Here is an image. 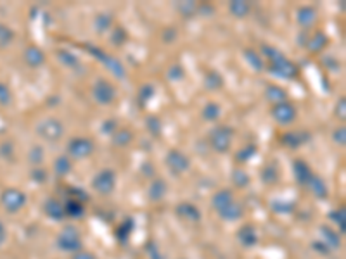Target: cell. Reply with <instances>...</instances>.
I'll return each instance as SVG.
<instances>
[{"instance_id":"6da1fadb","label":"cell","mask_w":346,"mask_h":259,"mask_svg":"<svg viewBox=\"0 0 346 259\" xmlns=\"http://www.w3.org/2000/svg\"><path fill=\"white\" fill-rule=\"evenodd\" d=\"M263 56L268 59V73H272L274 76L281 78V80H293L298 76V66L294 64L291 59H287L279 49L275 47L262 45Z\"/></svg>"},{"instance_id":"7a4b0ae2","label":"cell","mask_w":346,"mask_h":259,"mask_svg":"<svg viewBox=\"0 0 346 259\" xmlns=\"http://www.w3.org/2000/svg\"><path fill=\"white\" fill-rule=\"evenodd\" d=\"M56 244L63 252H69V254H76L83 249V240H81L80 230L71 225L64 226V228L59 231Z\"/></svg>"},{"instance_id":"3957f363","label":"cell","mask_w":346,"mask_h":259,"mask_svg":"<svg viewBox=\"0 0 346 259\" xmlns=\"http://www.w3.org/2000/svg\"><path fill=\"white\" fill-rule=\"evenodd\" d=\"M37 135L40 139H44L45 142H59L64 137V123L59 119V117L49 116L45 119H42L40 123L37 124Z\"/></svg>"},{"instance_id":"277c9868","label":"cell","mask_w":346,"mask_h":259,"mask_svg":"<svg viewBox=\"0 0 346 259\" xmlns=\"http://www.w3.org/2000/svg\"><path fill=\"white\" fill-rule=\"evenodd\" d=\"M85 50H87L92 57H95L99 62H102L118 80H125L127 78V68L123 66V62L120 61L118 57L109 56V54L104 52L102 49H99V47H95V45H85Z\"/></svg>"},{"instance_id":"5b68a950","label":"cell","mask_w":346,"mask_h":259,"mask_svg":"<svg viewBox=\"0 0 346 259\" xmlns=\"http://www.w3.org/2000/svg\"><path fill=\"white\" fill-rule=\"evenodd\" d=\"M232 137H234V132H232L230 126L218 124V126H215L209 132V137H208L209 147L215 152H218V154H225L232 145Z\"/></svg>"},{"instance_id":"8992f818","label":"cell","mask_w":346,"mask_h":259,"mask_svg":"<svg viewBox=\"0 0 346 259\" xmlns=\"http://www.w3.org/2000/svg\"><path fill=\"white\" fill-rule=\"evenodd\" d=\"M68 156L75 161H83L90 158L95 151V144L88 137H75L68 142Z\"/></svg>"},{"instance_id":"52a82bcc","label":"cell","mask_w":346,"mask_h":259,"mask_svg":"<svg viewBox=\"0 0 346 259\" xmlns=\"http://www.w3.org/2000/svg\"><path fill=\"white\" fill-rule=\"evenodd\" d=\"M92 97L97 104L100 105H111L114 104L116 97H118V90L116 86L111 83V81L104 80V78H99L95 80V83L92 85Z\"/></svg>"},{"instance_id":"ba28073f","label":"cell","mask_w":346,"mask_h":259,"mask_svg":"<svg viewBox=\"0 0 346 259\" xmlns=\"http://www.w3.org/2000/svg\"><path fill=\"white\" fill-rule=\"evenodd\" d=\"M92 188L100 195H111L116 188V173L111 168H104L92 178Z\"/></svg>"},{"instance_id":"9c48e42d","label":"cell","mask_w":346,"mask_h":259,"mask_svg":"<svg viewBox=\"0 0 346 259\" xmlns=\"http://www.w3.org/2000/svg\"><path fill=\"white\" fill-rule=\"evenodd\" d=\"M270 114H272V117H274L275 123L282 124V126H287V124H293L294 121H296L298 111H296V107L287 100V102H282V104L274 105L272 111H270Z\"/></svg>"},{"instance_id":"30bf717a","label":"cell","mask_w":346,"mask_h":259,"mask_svg":"<svg viewBox=\"0 0 346 259\" xmlns=\"http://www.w3.org/2000/svg\"><path fill=\"white\" fill-rule=\"evenodd\" d=\"M165 161H166V166L170 168V171L175 173V175H184V173H187L190 170V159L184 152L177 151V149L170 151L166 154Z\"/></svg>"},{"instance_id":"8fae6325","label":"cell","mask_w":346,"mask_h":259,"mask_svg":"<svg viewBox=\"0 0 346 259\" xmlns=\"http://www.w3.org/2000/svg\"><path fill=\"white\" fill-rule=\"evenodd\" d=\"M2 202L6 204V207L11 213H16L26 204V195L21 190H18V188H9V190L4 192Z\"/></svg>"},{"instance_id":"7c38bea8","label":"cell","mask_w":346,"mask_h":259,"mask_svg":"<svg viewBox=\"0 0 346 259\" xmlns=\"http://www.w3.org/2000/svg\"><path fill=\"white\" fill-rule=\"evenodd\" d=\"M310 140L308 132H287L281 137V142L289 149H299L301 145H305Z\"/></svg>"},{"instance_id":"4fadbf2b","label":"cell","mask_w":346,"mask_h":259,"mask_svg":"<svg viewBox=\"0 0 346 259\" xmlns=\"http://www.w3.org/2000/svg\"><path fill=\"white\" fill-rule=\"evenodd\" d=\"M237 238H239V244L246 249H251L258 244V231L253 225H243L237 231Z\"/></svg>"},{"instance_id":"5bb4252c","label":"cell","mask_w":346,"mask_h":259,"mask_svg":"<svg viewBox=\"0 0 346 259\" xmlns=\"http://www.w3.org/2000/svg\"><path fill=\"white\" fill-rule=\"evenodd\" d=\"M57 59H59V62L64 66V68L73 69L75 73H83L85 68H83V64H81V61L73 52H69V50L59 49L57 50Z\"/></svg>"},{"instance_id":"9a60e30c","label":"cell","mask_w":346,"mask_h":259,"mask_svg":"<svg viewBox=\"0 0 346 259\" xmlns=\"http://www.w3.org/2000/svg\"><path fill=\"white\" fill-rule=\"evenodd\" d=\"M166 192H168V185L163 178H154L153 182L149 183V188H147V197L153 202H159L165 199Z\"/></svg>"},{"instance_id":"2e32d148","label":"cell","mask_w":346,"mask_h":259,"mask_svg":"<svg viewBox=\"0 0 346 259\" xmlns=\"http://www.w3.org/2000/svg\"><path fill=\"white\" fill-rule=\"evenodd\" d=\"M317 21V11L310 6H303L296 11V23L301 28H312Z\"/></svg>"},{"instance_id":"e0dca14e","label":"cell","mask_w":346,"mask_h":259,"mask_svg":"<svg viewBox=\"0 0 346 259\" xmlns=\"http://www.w3.org/2000/svg\"><path fill=\"white\" fill-rule=\"evenodd\" d=\"M293 173H294V178H296V182L299 183L301 187H306V183L310 182V178H312V170H310L308 163H305L303 159H296L293 163Z\"/></svg>"},{"instance_id":"ac0fdd59","label":"cell","mask_w":346,"mask_h":259,"mask_svg":"<svg viewBox=\"0 0 346 259\" xmlns=\"http://www.w3.org/2000/svg\"><path fill=\"white\" fill-rule=\"evenodd\" d=\"M177 214L180 216L182 219L189 223H199L201 221V211L197 209L194 204L184 202V204H178L177 206Z\"/></svg>"},{"instance_id":"d6986e66","label":"cell","mask_w":346,"mask_h":259,"mask_svg":"<svg viewBox=\"0 0 346 259\" xmlns=\"http://www.w3.org/2000/svg\"><path fill=\"white\" fill-rule=\"evenodd\" d=\"M44 209H45V214H47L50 219H54V221H61V219H64V216H66L64 214V204L59 202L54 197H50L45 201Z\"/></svg>"},{"instance_id":"ffe728a7","label":"cell","mask_w":346,"mask_h":259,"mask_svg":"<svg viewBox=\"0 0 346 259\" xmlns=\"http://www.w3.org/2000/svg\"><path fill=\"white\" fill-rule=\"evenodd\" d=\"M114 25V18H112L111 13H99L92 21V26H94V31L97 35H102L106 31H109Z\"/></svg>"},{"instance_id":"44dd1931","label":"cell","mask_w":346,"mask_h":259,"mask_svg":"<svg viewBox=\"0 0 346 259\" xmlns=\"http://www.w3.org/2000/svg\"><path fill=\"white\" fill-rule=\"evenodd\" d=\"M25 61L30 68H40V66L45 62V54L42 52L40 47L30 45L28 49L25 50Z\"/></svg>"},{"instance_id":"7402d4cb","label":"cell","mask_w":346,"mask_h":259,"mask_svg":"<svg viewBox=\"0 0 346 259\" xmlns=\"http://www.w3.org/2000/svg\"><path fill=\"white\" fill-rule=\"evenodd\" d=\"M327 42H329V38L324 31H315L312 37L308 38V42H306V49L312 54H318L327 47Z\"/></svg>"},{"instance_id":"603a6c76","label":"cell","mask_w":346,"mask_h":259,"mask_svg":"<svg viewBox=\"0 0 346 259\" xmlns=\"http://www.w3.org/2000/svg\"><path fill=\"white\" fill-rule=\"evenodd\" d=\"M232 202H234V195H232V192L227 190V188H221V190H218L211 199V206H213V209H215L216 213L223 211L225 207H227L228 204H232Z\"/></svg>"},{"instance_id":"cb8c5ba5","label":"cell","mask_w":346,"mask_h":259,"mask_svg":"<svg viewBox=\"0 0 346 259\" xmlns=\"http://www.w3.org/2000/svg\"><path fill=\"white\" fill-rule=\"evenodd\" d=\"M52 168H54V173H56L59 178H64V176H68L69 173L73 171V159L69 158L68 154H63V156H59V158H56Z\"/></svg>"},{"instance_id":"d4e9b609","label":"cell","mask_w":346,"mask_h":259,"mask_svg":"<svg viewBox=\"0 0 346 259\" xmlns=\"http://www.w3.org/2000/svg\"><path fill=\"white\" fill-rule=\"evenodd\" d=\"M265 99L274 105L282 104V102H287V92L279 85H268L265 88Z\"/></svg>"},{"instance_id":"484cf974","label":"cell","mask_w":346,"mask_h":259,"mask_svg":"<svg viewBox=\"0 0 346 259\" xmlns=\"http://www.w3.org/2000/svg\"><path fill=\"white\" fill-rule=\"evenodd\" d=\"M306 187L310 188V192H312L317 199H327V195H329L327 185H325V182L320 178V176L312 175V178H310V182L306 183Z\"/></svg>"},{"instance_id":"4316f807","label":"cell","mask_w":346,"mask_h":259,"mask_svg":"<svg viewBox=\"0 0 346 259\" xmlns=\"http://www.w3.org/2000/svg\"><path fill=\"white\" fill-rule=\"evenodd\" d=\"M243 206L241 204H237L236 201L232 202V204H228L227 207H225L223 211H220L218 216L223 221H237V219H241L243 218Z\"/></svg>"},{"instance_id":"83f0119b","label":"cell","mask_w":346,"mask_h":259,"mask_svg":"<svg viewBox=\"0 0 346 259\" xmlns=\"http://www.w3.org/2000/svg\"><path fill=\"white\" fill-rule=\"evenodd\" d=\"M112 145L116 147H128L132 142H134V133L128 128H118L114 133H112Z\"/></svg>"},{"instance_id":"f1b7e54d","label":"cell","mask_w":346,"mask_h":259,"mask_svg":"<svg viewBox=\"0 0 346 259\" xmlns=\"http://www.w3.org/2000/svg\"><path fill=\"white\" fill-rule=\"evenodd\" d=\"M203 83L208 92H216V90H220L223 86V76L218 71H208L204 74Z\"/></svg>"},{"instance_id":"f546056e","label":"cell","mask_w":346,"mask_h":259,"mask_svg":"<svg viewBox=\"0 0 346 259\" xmlns=\"http://www.w3.org/2000/svg\"><path fill=\"white\" fill-rule=\"evenodd\" d=\"M221 116V107L218 102H208V104H204L203 111H201V117H203L204 121H209V123H215L216 119Z\"/></svg>"},{"instance_id":"4dcf8cb0","label":"cell","mask_w":346,"mask_h":259,"mask_svg":"<svg viewBox=\"0 0 346 259\" xmlns=\"http://www.w3.org/2000/svg\"><path fill=\"white\" fill-rule=\"evenodd\" d=\"M228 11H230V14L234 16V18L243 19L251 13V6L248 2H244V0H232V2L228 4Z\"/></svg>"},{"instance_id":"1f68e13d","label":"cell","mask_w":346,"mask_h":259,"mask_svg":"<svg viewBox=\"0 0 346 259\" xmlns=\"http://www.w3.org/2000/svg\"><path fill=\"white\" fill-rule=\"evenodd\" d=\"M243 56H244V61L248 62V64L251 66V69L253 71H256V73H262L263 71V59L258 56V54L255 52L253 49H244L243 50Z\"/></svg>"},{"instance_id":"d6a6232c","label":"cell","mask_w":346,"mask_h":259,"mask_svg":"<svg viewBox=\"0 0 346 259\" xmlns=\"http://www.w3.org/2000/svg\"><path fill=\"white\" fill-rule=\"evenodd\" d=\"M320 233H322V242H324V244L327 245L329 249H337V247L341 245L339 233L332 231V230L329 228V226H322V228H320Z\"/></svg>"},{"instance_id":"836d02e7","label":"cell","mask_w":346,"mask_h":259,"mask_svg":"<svg viewBox=\"0 0 346 259\" xmlns=\"http://www.w3.org/2000/svg\"><path fill=\"white\" fill-rule=\"evenodd\" d=\"M64 214L69 216V218H81V216L85 214L83 204L75 201V199H69V201L64 204Z\"/></svg>"},{"instance_id":"e575fe53","label":"cell","mask_w":346,"mask_h":259,"mask_svg":"<svg viewBox=\"0 0 346 259\" xmlns=\"http://www.w3.org/2000/svg\"><path fill=\"white\" fill-rule=\"evenodd\" d=\"M232 182H234L236 187L246 188L248 185H250L251 178H250V175L246 173V170H243V168H236V170L232 171Z\"/></svg>"},{"instance_id":"d590c367","label":"cell","mask_w":346,"mask_h":259,"mask_svg":"<svg viewBox=\"0 0 346 259\" xmlns=\"http://www.w3.org/2000/svg\"><path fill=\"white\" fill-rule=\"evenodd\" d=\"M262 180L267 183V185H274V183L279 182V170L275 168V164H268V166L263 168Z\"/></svg>"},{"instance_id":"8d00e7d4","label":"cell","mask_w":346,"mask_h":259,"mask_svg":"<svg viewBox=\"0 0 346 259\" xmlns=\"http://www.w3.org/2000/svg\"><path fill=\"white\" fill-rule=\"evenodd\" d=\"M256 145L255 144H248L246 147L244 149H241L239 152H237V156H236V159L239 161V163H248L250 159H253V156L256 154Z\"/></svg>"},{"instance_id":"74e56055","label":"cell","mask_w":346,"mask_h":259,"mask_svg":"<svg viewBox=\"0 0 346 259\" xmlns=\"http://www.w3.org/2000/svg\"><path fill=\"white\" fill-rule=\"evenodd\" d=\"M127 38H128V33H127V30L123 28V26H116V28L112 30V33H111V43H112V45H116V47L123 45V43L127 42Z\"/></svg>"},{"instance_id":"f35d334b","label":"cell","mask_w":346,"mask_h":259,"mask_svg":"<svg viewBox=\"0 0 346 259\" xmlns=\"http://www.w3.org/2000/svg\"><path fill=\"white\" fill-rule=\"evenodd\" d=\"M154 95H156V88H154L151 83H146L141 90H139V100H141L142 105H146Z\"/></svg>"},{"instance_id":"ab89813d","label":"cell","mask_w":346,"mask_h":259,"mask_svg":"<svg viewBox=\"0 0 346 259\" xmlns=\"http://www.w3.org/2000/svg\"><path fill=\"white\" fill-rule=\"evenodd\" d=\"M132 230H134V221H132V219H127V221H123L122 225L118 226V230H116V237H118L122 242H127V238L130 237Z\"/></svg>"},{"instance_id":"60d3db41","label":"cell","mask_w":346,"mask_h":259,"mask_svg":"<svg viewBox=\"0 0 346 259\" xmlns=\"http://www.w3.org/2000/svg\"><path fill=\"white\" fill-rule=\"evenodd\" d=\"M197 7L199 6H197L196 2H178L177 6H175V9H177L182 16L187 18V16H194L197 13Z\"/></svg>"},{"instance_id":"b9f144b4","label":"cell","mask_w":346,"mask_h":259,"mask_svg":"<svg viewBox=\"0 0 346 259\" xmlns=\"http://www.w3.org/2000/svg\"><path fill=\"white\" fill-rule=\"evenodd\" d=\"M330 219H332V221L339 226L341 235H343L344 233V226H346V211H344V207H339V209L332 211V213H330Z\"/></svg>"},{"instance_id":"7bdbcfd3","label":"cell","mask_w":346,"mask_h":259,"mask_svg":"<svg viewBox=\"0 0 346 259\" xmlns=\"http://www.w3.org/2000/svg\"><path fill=\"white\" fill-rule=\"evenodd\" d=\"M146 124H147V130H149V132L153 133L154 137H158L159 133H161V121H159V117H156V116H147Z\"/></svg>"},{"instance_id":"ee69618b","label":"cell","mask_w":346,"mask_h":259,"mask_svg":"<svg viewBox=\"0 0 346 259\" xmlns=\"http://www.w3.org/2000/svg\"><path fill=\"white\" fill-rule=\"evenodd\" d=\"M44 149L40 147V145H35V147L30 151V161H32L33 166H40L42 161H44Z\"/></svg>"},{"instance_id":"f6af8a7d","label":"cell","mask_w":346,"mask_h":259,"mask_svg":"<svg viewBox=\"0 0 346 259\" xmlns=\"http://www.w3.org/2000/svg\"><path fill=\"white\" fill-rule=\"evenodd\" d=\"M13 38H14L13 30H11L9 26H6V25H0V45H2V47L9 45V43L13 42Z\"/></svg>"},{"instance_id":"bcb514c9","label":"cell","mask_w":346,"mask_h":259,"mask_svg":"<svg viewBox=\"0 0 346 259\" xmlns=\"http://www.w3.org/2000/svg\"><path fill=\"white\" fill-rule=\"evenodd\" d=\"M184 76H185V73H184V68H182V66H172V68H170V71H168V80L170 81L177 83V81L184 80Z\"/></svg>"},{"instance_id":"7dc6e473","label":"cell","mask_w":346,"mask_h":259,"mask_svg":"<svg viewBox=\"0 0 346 259\" xmlns=\"http://www.w3.org/2000/svg\"><path fill=\"white\" fill-rule=\"evenodd\" d=\"M332 140H334V144H337V145H343L346 144V128L344 126H337L336 130L332 132Z\"/></svg>"},{"instance_id":"c3c4849f","label":"cell","mask_w":346,"mask_h":259,"mask_svg":"<svg viewBox=\"0 0 346 259\" xmlns=\"http://www.w3.org/2000/svg\"><path fill=\"white\" fill-rule=\"evenodd\" d=\"M116 130H118V121H116V119H106L102 123V128H100V132H102L104 135L112 137V133H114Z\"/></svg>"},{"instance_id":"681fc988","label":"cell","mask_w":346,"mask_h":259,"mask_svg":"<svg viewBox=\"0 0 346 259\" xmlns=\"http://www.w3.org/2000/svg\"><path fill=\"white\" fill-rule=\"evenodd\" d=\"M32 178L37 183H45L47 182V171H45L42 166H35L33 171H32Z\"/></svg>"},{"instance_id":"f907efd6","label":"cell","mask_w":346,"mask_h":259,"mask_svg":"<svg viewBox=\"0 0 346 259\" xmlns=\"http://www.w3.org/2000/svg\"><path fill=\"white\" fill-rule=\"evenodd\" d=\"M336 117L337 119H341V121H344L346 119V99L344 97H339V100L336 102Z\"/></svg>"},{"instance_id":"816d5d0a","label":"cell","mask_w":346,"mask_h":259,"mask_svg":"<svg viewBox=\"0 0 346 259\" xmlns=\"http://www.w3.org/2000/svg\"><path fill=\"white\" fill-rule=\"evenodd\" d=\"M312 249L315 250V252H318V254H325V256H327V254H330V249L322 240L312 242Z\"/></svg>"},{"instance_id":"f5cc1de1","label":"cell","mask_w":346,"mask_h":259,"mask_svg":"<svg viewBox=\"0 0 346 259\" xmlns=\"http://www.w3.org/2000/svg\"><path fill=\"white\" fill-rule=\"evenodd\" d=\"M175 38H177V30L175 28H166L163 31V42L165 43H173Z\"/></svg>"},{"instance_id":"db71d44e","label":"cell","mask_w":346,"mask_h":259,"mask_svg":"<svg viewBox=\"0 0 346 259\" xmlns=\"http://www.w3.org/2000/svg\"><path fill=\"white\" fill-rule=\"evenodd\" d=\"M0 102H2V104H9V102H11L9 88H7L6 85H2V83H0Z\"/></svg>"},{"instance_id":"11a10c76","label":"cell","mask_w":346,"mask_h":259,"mask_svg":"<svg viewBox=\"0 0 346 259\" xmlns=\"http://www.w3.org/2000/svg\"><path fill=\"white\" fill-rule=\"evenodd\" d=\"M272 207H274V211H277V213H289V211L293 209L291 204H284V202H274Z\"/></svg>"},{"instance_id":"9f6ffc18","label":"cell","mask_w":346,"mask_h":259,"mask_svg":"<svg viewBox=\"0 0 346 259\" xmlns=\"http://www.w3.org/2000/svg\"><path fill=\"white\" fill-rule=\"evenodd\" d=\"M71 259H95V256L92 252H87V250H80V252L73 254Z\"/></svg>"},{"instance_id":"6f0895ef","label":"cell","mask_w":346,"mask_h":259,"mask_svg":"<svg viewBox=\"0 0 346 259\" xmlns=\"http://www.w3.org/2000/svg\"><path fill=\"white\" fill-rule=\"evenodd\" d=\"M142 173H144L146 176H153V173H154L153 164H151V163H146V164H144V166H142Z\"/></svg>"}]
</instances>
